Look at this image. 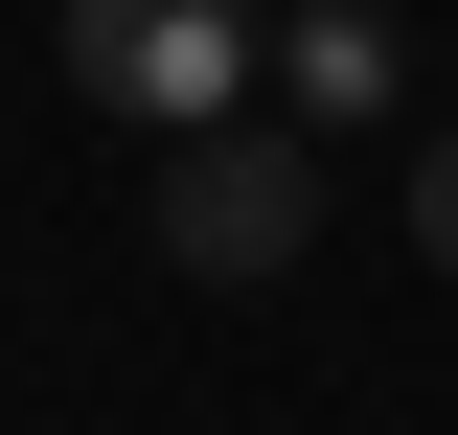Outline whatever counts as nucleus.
Listing matches in <instances>:
<instances>
[{"instance_id": "obj_3", "label": "nucleus", "mask_w": 458, "mask_h": 435, "mask_svg": "<svg viewBox=\"0 0 458 435\" xmlns=\"http://www.w3.org/2000/svg\"><path fill=\"white\" fill-rule=\"evenodd\" d=\"M276 92L321 115V138H390V92H412L390 0H276Z\"/></svg>"}, {"instance_id": "obj_1", "label": "nucleus", "mask_w": 458, "mask_h": 435, "mask_svg": "<svg viewBox=\"0 0 458 435\" xmlns=\"http://www.w3.org/2000/svg\"><path fill=\"white\" fill-rule=\"evenodd\" d=\"M276 69V0H69V92L138 138H229Z\"/></svg>"}, {"instance_id": "obj_2", "label": "nucleus", "mask_w": 458, "mask_h": 435, "mask_svg": "<svg viewBox=\"0 0 458 435\" xmlns=\"http://www.w3.org/2000/svg\"><path fill=\"white\" fill-rule=\"evenodd\" d=\"M298 229H321V161L298 138H252V115L229 138H161V252L183 275H298Z\"/></svg>"}, {"instance_id": "obj_4", "label": "nucleus", "mask_w": 458, "mask_h": 435, "mask_svg": "<svg viewBox=\"0 0 458 435\" xmlns=\"http://www.w3.org/2000/svg\"><path fill=\"white\" fill-rule=\"evenodd\" d=\"M412 252L458 275V138H412Z\"/></svg>"}]
</instances>
